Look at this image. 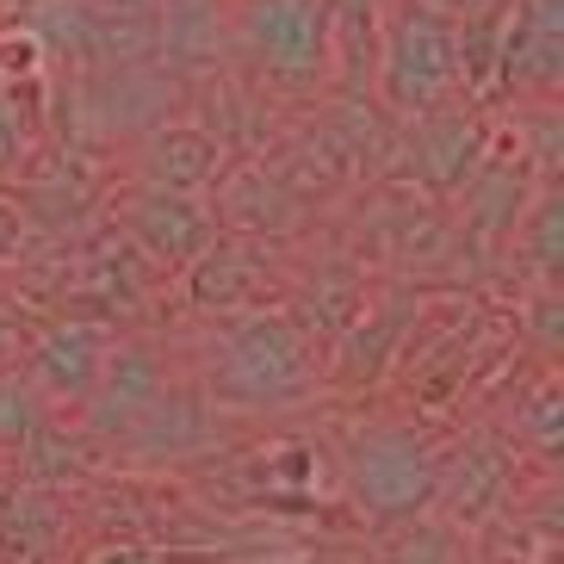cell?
<instances>
[{
  "instance_id": "cell-1",
  "label": "cell",
  "mask_w": 564,
  "mask_h": 564,
  "mask_svg": "<svg viewBox=\"0 0 564 564\" xmlns=\"http://www.w3.org/2000/svg\"><path fill=\"white\" fill-rule=\"evenodd\" d=\"M193 384L212 410H299L323 391V341L285 304L217 316L193 348Z\"/></svg>"
},
{
  "instance_id": "cell-2",
  "label": "cell",
  "mask_w": 564,
  "mask_h": 564,
  "mask_svg": "<svg viewBox=\"0 0 564 564\" xmlns=\"http://www.w3.org/2000/svg\"><path fill=\"white\" fill-rule=\"evenodd\" d=\"M441 453L447 441L415 422V415H372L360 429H348V447L335 459L341 478V502L372 528H410L434 509L441 490Z\"/></svg>"
},
{
  "instance_id": "cell-3",
  "label": "cell",
  "mask_w": 564,
  "mask_h": 564,
  "mask_svg": "<svg viewBox=\"0 0 564 564\" xmlns=\"http://www.w3.org/2000/svg\"><path fill=\"white\" fill-rule=\"evenodd\" d=\"M366 100L398 124L459 106V19H447L429 0H391L372 44Z\"/></svg>"
},
{
  "instance_id": "cell-4",
  "label": "cell",
  "mask_w": 564,
  "mask_h": 564,
  "mask_svg": "<svg viewBox=\"0 0 564 564\" xmlns=\"http://www.w3.org/2000/svg\"><path fill=\"white\" fill-rule=\"evenodd\" d=\"M224 32L254 82L292 100L335 94V44L323 0H230Z\"/></svg>"
},
{
  "instance_id": "cell-5",
  "label": "cell",
  "mask_w": 564,
  "mask_h": 564,
  "mask_svg": "<svg viewBox=\"0 0 564 564\" xmlns=\"http://www.w3.org/2000/svg\"><path fill=\"white\" fill-rule=\"evenodd\" d=\"M56 249H63V267L44 285V311L51 316H82V323L124 329V323H137L150 311L162 273L143 261V249L118 230L112 217L87 224L75 242H56Z\"/></svg>"
},
{
  "instance_id": "cell-6",
  "label": "cell",
  "mask_w": 564,
  "mask_h": 564,
  "mask_svg": "<svg viewBox=\"0 0 564 564\" xmlns=\"http://www.w3.org/2000/svg\"><path fill=\"white\" fill-rule=\"evenodd\" d=\"M497 143V118L478 112V106H441L429 118H410L398 124V150H391V167H384V181H403L415 186L422 199L447 205L471 174L478 162L490 155Z\"/></svg>"
},
{
  "instance_id": "cell-7",
  "label": "cell",
  "mask_w": 564,
  "mask_h": 564,
  "mask_svg": "<svg viewBox=\"0 0 564 564\" xmlns=\"http://www.w3.org/2000/svg\"><path fill=\"white\" fill-rule=\"evenodd\" d=\"M174 379H181V372H174V354L162 348V335L118 329L112 354H106V366H100V379H94V391H87V403L75 410V422L87 429L94 447H118V441H124V434L162 403V391Z\"/></svg>"
},
{
  "instance_id": "cell-8",
  "label": "cell",
  "mask_w": 564,
  "mask_h": 564,
  "mask_svg": "<svg viewBox=\"0 0 564 564\" xmlns=\"http://www.w3.org/2000/svg\"><path fill=\"white\" fill-rule=\"evenodd\" d=\"M564 94V0H509L497 37V106H558Z\"/></svg>"
},
{
  "instance_id": "cell-9",
  "label": "cell",
  "mask_w": 564,
  "mask_h": 564,
  "mask_svg": "<svg viewBox=\"0 0 564 564\" xmlns=\"http://www.w3.org/2000/svg\"><path fill=\"white\" fill-rule=\"evenodd\" d=\"M112 335L118 329L82 323V316H37L25 329V341H19L13 366L51 410H82L94 379H100L106 354H112Z\"/></svg>"
},
{
  "instance_id": "cell-10",
  "label": "cell",
  "mask_w": 564,
  "mask_h": 564,
  "mask_svg": "<svg viewBox=\"0 0 564 564\" xmlns=\"http://www.w3.org/2000/svg\"><path fill=\"white\" fill-rule=\"evenodd\" d=\"M514 465H521V453L497 434V422L465 429L459 441H447V453H441V490H434L429 514H441L447 528H484V521L509 514Z\"/></svg>"
},
{
  "instance_id": "cell-11",
  "label": "cell",
  "mask_w": 564,
  "mask_h": 564,
  "mask_svg": "<svg viewBox=\"0 0 564 564\" xmlns=\"http://www.w3.org/2000/svg\"><path fill=\"white\" fill-rule=\"evenodd\" d=\"M174 292H181V311L205 316V323L254 311V304H280L273 299V242L217 230L212 242L174 273Z\"/></svg>"
},
{
  "instance_id": "cell-12",
  "label": "cell",
  "mask_w": 564,
  "mask_h": 564,
  "mask_svg": "<svg viewBox=\"0 0 564 564\" xmlns=\"http://www.w3.org/2000/svg\"><path fill=\"white\" fill-rule=\"evenodd\" d=\"M112 224L131 236L143 261L155 273H181L193 254L217 236V217L212 199H193V193H162V186H137V181H118L112 193Z\"/></svg>"
},
{
  "instance_id": "cell-13",
  "label": "cell",
  "mask_w": 564,
  "mask_h": 564,
  "mask_svg": "<svg viewBox=\"0 0 564 564\" xmlns=\"http://www.w3.org/2000/svg\"><path fill=\"white\" fill-rule=\"evenodd\" d=\"M224 167H230V143H224L212 124H199V118H174V124H167V118H162V124H150L143 143L131 150L124 181L205 199V193L224 181Z\"/></svg>"
},
{
  "instance_id": "cell-14",
  "label": "cell",
  "mask_w": 564,
  "mask_h": 564,
  "mask_svg": "<svg viewBox=\"0 0 564 564\" xmlns=\"http://www.w3.org/2000/svg\"><path fill=\"white\" fill-rule=\"evenodd\" d=\"M410 323H415L410 292L403 299H384V304L366 299V311L323 348V384H335V391H372V384H384L391 366H398V348H403V335H410Z\"/></svg>"
},
{
  "instance_id": "cell-15",
  "label": "cell",
  "mask_w": 564,
  "mask_h": 564,
  "mask_svg": "<svg viewBox=\"0 0 564 564\" xmlns=\"http://www.w3.org/2000/svg\"><path fill=\"white\" fill-rule=\"evenodd\" d=\"M68 540V497L7 471L0 484V564H56Z\"/></svg>"
},
{
  "instance_id": "cell-16",
  "label": "cell",
  "mask_w": 564,
  "mask_h": 564,
  "mask_svg": "<svg viewBox=\"0 0 564 564\" xmlns=\"http://www.w3.org/2000/svg\"><path fill=\"white\" fill-rule=\"evenodd\" d=\"M323 465H335L311 434H273L267 447H254L249 465V502L261 509H311L323 490Z\"/></svg>"
},
{
  "instance_id": "cell-17",
  "label": "cell",
  "mask_w": 564,
  "mask_h": 564,
  "mask_svg": "<svg viewBox=\"0 0 564 564\" xmlns=\"http://www.w3.org/2000/svg\"><path fill=\"white\" fill-rule=\"evenodd\" d=\"M7 471L25 478V484H44V490H56V497H68L75 484H87L94 471H100V447L87 441V429L75 422V415H51V422L25 441L19 465H7Z\"/></svg>"
},
{
  "instance_id": "cell-18",
  "label": "cell",
  "mask_w": 564,
  "mask_h": 564,
  "mask_svg": "<svg viewBox=\"0 0 564 564\" xmlns=\"http://www.w3.org/2000/svg\"><path fill=\"white\" fill-rule=\"evenodd\" d=\"M502 249L528 267V292H558V273H564V193H558V181L533 186L528 212L514 217V230Z\"/></svg>"
},
{
  "instance_id": "cell-19",
  "label": "cell",
  "mask_w": 564,
  "mask_h": 564,
  "mask_svg": "<svg viewBox=\"0 0 564 564\" xmlns=\"http://www.w3.org/2000/svg\"><path fill=\"white\" fill-rule=\"evenodd\" d=\"M329 7V44H335V94L366 100L372 82V44L391 13V0H323Z\"/></svg>"
},
{
  "instance_id": "cell-20",
  "label": "cell",
  "mask_w": 564,
  "mask_h": 564,
  "mask_svg": "<svg viewBox=\"0 0 564 564\" xmlns=\"http://www.w3.org/2000/svg\"><path fill=\"white\" fill-rule=\"evenodd\" d=\"M509 429H497L514 453H533L540 465L558 459V441H564V398H558V379L552 366H540L528 384H514V403H509Z\"/></svg>"
},
{
  "instance_id": "cell-21",
  "label": "cell",
  "mask_w": 564,
  "mask_h": 564,
  "mask_svg": "<svg viewBox=\"0 0 564 564\" xmlns=\"http://www.w3.org/2000/svg\"><path fill=\"white\" fill-rule=\"evenodd\" d=\"M44 150V94L0 82V186H13Z\"/></svg>"
},
{
  "instance_id": "cell-22",
  "label": "cell",
  "mask_w": 564,
  "mask_h": 564,
  "mask_svg": "<svg viewBox=\"0 0 564 564\" xmlns=\"http://www.w3.org/2000/svg\"><path fill=\"white\" fill-rule=\"evenodd\" d=\"M51 415L56 410L37 398L32 384H25V372H19L13 360L0 366V459H19V453H25V441H32Z\"/></svg>"
},
{
  "instance_id": "cell-23",
  "label": "cell",
  "mask_w": 564,
  "mask_h": 564,
  "mask_svg": "<svg viewBox=\"0 0 564 564\" xmlns=\"http://www.w3.org/2000/svg\"><path fill=\"white\" fill-rule=\"evenodd\" d=\"M75 564H236L230 546H181V540H100Z\"/></svg>"
},
{
  "instance_id": "cell-24",
  "label": "cell",
  "mask_w": 564,
  "mask_h": 564,
  "mask_svg": "<svg viewBox=\"0 0 564 564\" xmlns=\"http://www.w3.org/2000/svg\"><path fill=\"white\" fill-rule=\"evenodd\" d=\"M44 75H51V37L37 25H0V82L7 87H37L44 94Z\"/></svg>"
},
{
  "instance_id": "cell-25",
  "label": "cell",
  "mask_w": 564,
  "mask_h": 564,
  "mask_svg": "<svg viewBox=\"0 0 564 564\" xmlns=\"http://www.w3.org/2000/svg\"><path fill=\"white\" fill-rule=\"evenodd\" d=\"M384 564H453V528L422 514V521H410L398 546L384 552Z\"/></svg>"
},
{
  "instance_id": "cell-26",
  "label": "cell",
  "mask_w": 564,
  "mask_h": 564,
  "mask_svg": "<svg viewBox=\"0 0 564 564\" xmlns=\"http://www.w3.org/2000/svg\"><path fill=\"white\" fill-rule=\"evenodd\" d=\"M514 329L533 335L540 366L558 360V292H521V316H514Z\"/></svg>"
},
{
  "instance_id": "cell-27",
  "label": "cell",
  "mask_w": 564,
  "mask_h": 564,
  "mask_svg": "<svg viewBox=\"0 0 564 564\" xmlns=\"http://www.w3.org/2000/svg\"><path fill=\"white\" fill-rule=\"evenodd\" d=\"M25 242H32V230H25V212H19L13 186H0V267L25 261Z\"/></svg>"
},
{
  "instance_id": "cell-28",
  "label": "cell",
  "mask_w": 564,
  "mask_h": 564,
  "mask_svg": "<svg viewBox=\"0 0 564 564\" xmlns=\"http://www.w3.org/2000/svg\"><path fill=\"white\" fill-rule=\"evenodd\" d=\"M25 329H32V316H25V304L0 292V366H7V360L19 354V341H25Z\"/></svg>"
},
{
  "instance_id": "cell-29",
  "label": "cell",
  "mask_w": 564,
  "mask_h": 564,
  "mask_svg": "<svg viewBox=\"0 0 564 564\" xmlns=\"http://www.w3.org/2000/svg\"><path fill=\"white\" fill-rule=\"evenodd\" d=\"M429 7H441L447 19H484V13H502L509 0H429Z\"/></svg>"
},
{
  "instance_id": "cell-30",
  "label": "cell",
  "mask_w": 564,
  "mask_h": 564,
  "mask_svg": "<svg viewBox=\"0 0 564 564\" xmlns=\"http://www.w3.org/2000/svg\"><path fill=\"white\" fill-rule=\"evenodd\" d=\"M242 564V558H236ZM261 564H323V558H261Z\"/></svg>"
},
{
  "instance_id": "cell-31",
  "label": "cell",
  "mask_w": 564,
  "mask_h": 564,
  "mask_svg": "<svg viewBox=\"0 0 564 564\" xmlns=\"http://www.w3.org/2000/svg\"><path fill=\"white\" fill-rule=\"evenodd\" d=\"M0 484H7V459H0Z\"/></svg>"
}]
</instances>
